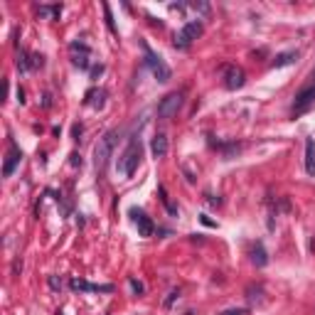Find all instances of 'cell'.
<instances>
[{"label":"cell","mask_w":315,"mask_h":315,"mask_svg":"<svg viewBox=\"0 0 315 315\" xmlns=\"http://www.w3.org/2000/svg\"><path fill=\"white\" fill-rule=\"evenodd\" d=\"M141 158H143V146H141V138L136 136V138H130L128 141L126 150L118 155V163H116L118 172H121L123 177H133L136 170H138V165H141Z\"/></svg>","instance_id":"6da1fadb"},{"label":"cell","mask_w":315,"mask_h":315,"mask_svg":"<svg viewBox=\"0 0 315 315\" xmlns=\"http://www.w3.org/2000/svg\"><path fill=\"white\" fill-rule=\"evenodd\" d=\"M116 138H118V128L109 130L104 138H99L96 148H94V165H96V172L104 175L106 167H109V160L113 155V148H116Z\"/></svg>","instance_id":"7a4b0ae2"},{"label":"cell","mask_w":315,"mask_h":315,"mask_svg":"<svg viewBox=\"0 0 315 315\" xmlns=\"http://www.w3.org/2000/svg\"><path fill=\"white\" fill-rule=\"evenodd\" d=\"M141 50H143V57H146V64H148V69L153 72V76L160 81V84H165V81H170V76H172V72H170V67L165 64V59L158 55L153 47H150L146 39H141Z\"/></svg>","instance_id":"3957f363"},{"label":"cell","mask_w":315,"mask_h":315,"mask_svg":"<svg viewBox=\"0 0 315 315\" xmlns=\"http://www.w3.org/2000/svg\"><path fill=\"white\" fill-rule=\"evenodd\" d=\"M200 35H202V22L200 20H190V22L183 25V30L175 35V47L177 50H187Z\"/></svg>","instance_id":"277c9868"},{"label":"cell","mask_w":315,"mask_h":315,"mask_svg":"<svg viewBox=\"0 0 315 315\" xmlns=\"http://www.w3.org/2000/svg\"><path fill=\"white\" fill-rule=\"evenodd\" d=\"M183 109V94L172 92L167 94L165 99L158 104V118H163V121H170L172 116H177V111Z\"/></svg>","instance_id":"5b68a950"},{"label":"cell","mask_w":315,"mask_h":315,"mask_svg":"<svg viewBox=\"0 0 315 315\" xmlns=\"http://www.w3.org/2000/svg\"><path fill=\"white\" fill-rule=\"evenodd\" d=\"M128 214H130V219H133V224H136V229H138V234H141V237H153V234H155V222L150 219L143 209L130 207Z\"/></svg>","instance_id":"8992f818"},{"label":"cell","mask_w":315,"mask_h":315,"mask_svg":"<svg viewBox=\"0 0 315 315\" xmlns=\"http://www.w3.org/2000/svg\"><path fill=\"white\" fill-rule=\"evenodd\" d=\"M69 52H72V62H74L79 69H89V55H92V47L84 42V39H74L69 44Z\"/></svg>","instance_id":"52a82bcc"},{"label":"cell","mask_w":315,"mask_h":315,"mask_svg":"<svg viewBox=\"0 0 315 315\" xmlns=\"http://www.w3.org/2000/svg\"><path fill=\"white\" fill-rule=\"evenodd\" d=\"M244 81H246L244 69L234 67V64L224 67V89H229V92H237V89H241V86H244Z\"/></svg>","instance_id":"ba28073f"},{"label":"cell","mask_w":315,"mask_h":315,"mask_svg":"<svg viewBox=\"0 0 315 315\" xmlns=\"http://www.w3.org/2000/svg\"><path fill=\"white\" fill-rule=\"evenodd\" d=\"M313 104H315V84H310V86H305L303 92L296 94V101H293V116L305 113Z\"/></svg>","instance_id":"9c48e42d"},{"label":"cell","mask_w":315,"mask_h":315,"mask_svg":"<svg viewBox=\"0 0 315 315\" xmlns=\"http://www.w3.org/2000/svg\"><path fill=\"white\" fill-rule=\"evenodd\" d=\"M20 160H22V150L15 146V141H10V148H8L5 163H3V177H10L15 172V167L20 165Z\"/></svg>","instance_id":"30bf717a"},{"label":"cell","mask_w":315,"mask_h":315,"mask_svg":"<svg viewBox=\"0 0 315 315\" xmlns=\"http://www.w3.org/2000/svg\"><path fill=\"white\" fill-rule=\"evenodd\" d=\"M69 286H72L74 291H99V293H111V291H113L111 283L99 286V283H86V281H81V278H72V281H69Z\"/></svg>","instance_id":"8fae6325"},{"label":"cell","mask_w":315,"mask_h":315,"mask_svg":"<svg viewBox=\"0 0 315 315\" xmlns=\"http://www.w3.org/2000/svg\"><path fill=\"white\" fill-rule=\"evenodd\" d=\"M150 153H153L155 160H160V158H165L167 155V136L165 133H155V136H153V141H150Z\"/></svg>","instance_id":"7c38bea8"},{"label":"cell","mask_w":315,"mask_h":315,"mask_svg":"<svg viewBox=\"0 0 315 315\" xmlns=\"http://www.w3.org/2000/svg\"><path fill=\"white\" fill-rule=\"evenodd\" d=\"M298 57H300V52L298 50H288V52H281V55H276V59L271 62V67L274 69H283V67H291V64H296Z\"/></svg>","instance_id":"4fadbf2b"},{"label":"cell","mask_w":315,"mask_h":315,"mask_svg":"<svg viewBox=\"0 0 315 315\" xmlns=\"http://www.w3.org/2000/svg\"><path fill=\"white\" fill-rule=\"evenodd\" d=\"M84 104L92 106V109H104L106 104V89H89L84 96Z\"/></svg>","instance_id":"5bb4252c"},{"label":"cell","mask_w":315,"mask_h":315,"mask_svg":"<svg viewBox=\"0 0 315 315\" xmlns=\"http://www.w3.org/2000/svg\"><path fill=\"white\" fill-rule=\"evenodd\" d=\"M305 172L315 177V138H305Z\"/></svg>","instance_id":"9a60e30c"},{"label":"cell","mask_w":315,"mask_h":315,"mask_svg":"<svg viewBox=\"0 0 315 315\" xmlns=\"http://www.w3.org/2000/svg\"><path fill=\"white\" fill-rule=\"evenodd\" d=\"M18 69H20V74H27V72L37 69V67H35V55H27L25 50H20L18 52Z\"/></svg>","instance_id":"2e32d148"},{"label":"cell","mask_w":315,"mask_h":315,"mask_svg":"<svg viewBox=\"0 0 315 315\" xmlns=\"http://www.w3.org/2000/svg\"><path fill=\"white\" fill-rule=\"evenodd\" d=\"M62 5H37V18L42 20H59Z\"/></svg>","instance_id":"e0dca14e"},{"label":"cell","mask_w":315,"mask_h":315,"mask_svg":"<svg viewBox=\"0 0 315 315\" xmlns=\"http://www.w3.org/2000/svg\"><path fill=\"white\" fill-rule=\"evenodd\" d=\"M251 261H254V266H259V268H263V266L268 263V254H266V249H263L261 241H256L254 249H251Z\"/></svg>","instance_id":"ac0fdd59"},{"label":"cell","mask_w":315,"mask_h":315,"mask_svg":"<svg viewBox=\"0 0 315 315\" xmlns=\"http://www.w3.org/2000/svg\"><path fill=\"white\" fill-rule=\"evenodd\" d=\"M261 296H263V288H261V286H249V288H246L249 303H261Z\"/></svg>","instance_id":"d6986e66"},{"label":"cell","mask_w":315,"mask_h":315,"mask_svg":"<svg viewBox=\"0 0 315 315\" xmlns=\"http://www.w3.org/2000/svg\"><path fill=\"white\" fill-rule=\"evenodd\" d=\"M158 192H160V200H163V204H165V207H167V212H170L172 217H177V207H175V204H172V202H170V200H167V192H165V187H160Z\"/></svg>","instance_id":"ffe728a7"},{"label":"cell","mask_w":315,"mask_h":315,"mask_svg":"<svg viewBox=\"0 0 315 315\" xmlns=\"http://www.w3.org/2000/svg\"><path fill=\"white\" fill-rule=\"evenodd\" d=\"M104 15H106V27H109V32L111 35H118V30H116V25H113V15H111V8L104 3Z\"/></svg>","instance_id":"44dd1931"},{"label":"cell","mask_w":315,"mask_h":315,"mask_svg":"<svg viewBox=\"0 0 315 315\" xmlns=\"http://www.w3.org/2000/svg\"><path fill=\"white\" fill-rule=\"evenodd\" d=\"M128 286H130V291H133L136 296H143V291H146V288H143V283H141V281H136V278H128Z\"/></svg>","instance_id":"7402d4cb"},{"label":"cell","mask_w":315,"mask_h":315,"mask_svg":"<svg viewBox=\"0 0 315 315\" xmlns=\"http://www.w3.org/2000/svg\"><path fill=\"white\" fill-rule=\"evenodd\" d=\"M177 298H180V291H177V288H172V291L167 293V298H165V308H172V303H175Z\"/></svg>","instance_id":"603a6c76"},{"label":"cell","mask_w":315,"mask_h":315,"mask_svg":"<svg viewBox=\"0 0 315 315\" xmlns=\"http://www.w3.org/2000/svg\"><path fill=\"white\" fill-rule=\"evenodd\" d=\"M192 10H200V13H209V5L207 3H190Z\"/></svg>","instance_id":"cb8c5ba5"},{"label":"cell","mask_w":315,"mask_h":315,"mask_svg":"<svg viewBox=\"0 0 315 315\" xmlns=\"http://www.w3.org/2000/svg\"><path fill=\"white\" fill-rule=\"evenodd\" d=\"M81 133H84V128H81L79 123H74V126H72V138H74V141H81Z\"/></svg>","instance_id":"d4e9b609"},{"label":"cell","mask_w":315,"mask_h":315,"mask_svg":"<svg viewBox=\"0 0 315 315\" xmlns=\"http://www.w3.org/2000/svg\"><path fill=\"white\" fill-rule=\"evenodd\" d=\"M50 288H52V291H59V288H62V281L57 276H50Z\"/></svg>","instance_id":"484cf974"},{"label":"cell","mask_w":315,"mask_h":315,"mask_svg":"<svg viewBox=\"0 0 315 315\" xmlns=\"http://www.w3.org/2000/svg\"><path fill=\"white\" fill-rule=\"evenodd\" d=\"M219 315H246V310L244 308H229V310H224V313Z\"/></svg>","instance_id":"4316f807"},{"label":"cell","mask_w":315,"mask_h":315,"mask_svg":"<svg viewBox=\"0 0 315 315\" xmlns=\"http://www.w3.org/2000/svg\"><path fill=\"white\" fill-rule=\"evenodd\" d=\"M69 158H72L69 163H72V165H74V167H81V155H79V153H72Z\"/></svg>","instance_id":"83f0119b"},{"label":"cell","mask_w":315,"mask_h":315,"mask_svg":"<svg viewBox=\"0 0 315 315\" xmlns=\"http://www.w3.org/2000/svg\"><path fill=\"white\" fill-rule=\"evenodd\" d=\"M207 202L212 204V207H217V204L222 202V200H219V197H214V195H212V192H207Z\"/></svg>","instance_id":"f1b7e54d"},{"label":"cell","mask_w":315,"mask_h":315,"mask_svg":"<svg viewBox=\"0 0 315 315\" xmlns=\"http://www.w3.org/2000/svg\"><path fill=\"white\" fill-rule=\"evenodd\" d=\"M20 271H22V261H20V259H15V261H13V274L18 276Z\"/></svg>","instance_id":"f546056e"},{"label":"cell","mask_w":315,"mask_h":315,"mask_svg":"<svg viewBox=\"0 0 315 315\" xmlns=\"http://www.w3.org/2000/svg\"><path fill=\"white\" fill-rule=\"evenodd\" d=\"M101 72H104V64H99V67H92V76H94V79L101 74Z\"/></svg>","instance_id":"4dcf8cb0"},{"label":"cell","mask_w":315,"mask_h":315,"mask_svg":"<svg viewBox=\"0 0 315 315\" xmlns=\"http://www.w3.org/2000/svg\"><path fill=\"white\" fill-rule=\"evenodd\" d=\"M202 224H207V227H217V224H214L212 219H209V217H207V214H202Z\"/></svg>","instance_id":"1f68e13d"},{"label":"cell","mask_w":315,"mask_h":315,"mask_svg":"<svg viewBox=\"0 0 315 315\" xmlns=\"http://www.w3.org/2000/svg\"><path fill=\"white\" fill-rule=\"evenodd\" d=\"M18 101L20 104H25V92H22V89H18Z\"/></svg>","instance_id":"d6a6232c"}]
</instances>
